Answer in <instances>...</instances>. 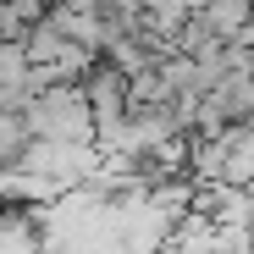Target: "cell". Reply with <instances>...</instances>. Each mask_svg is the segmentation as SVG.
<instances>
[{"label":"cell","instance_id":"cell-1","mask_svg":"<svg viewBox=\"0 0 254 254\" xmlns=\"http://www.w3.org/2000/svg\"><path fill=\"white\" fill-rule=\"evenodd\" d=\"M39 144H94V105L77 83H45L22 105Z\"/></svg>","mask_w":254,"mask_h":254},{"label":"cell","instance_id":"cell-2","mask_svg":"<svg viewBox=\"0 0 254 254\" xmlns=\"http://www.w3.org/2000/svg\"><path fill=\"white\" fill-rule=\"evenodd\" d=\"M133 6H138V11H144V17H149V22L166 33V39H172V33L183 28V17L199 6V0H133Z\"/></svg>","mask_w":254,"mask_h":254}]
</instances>
